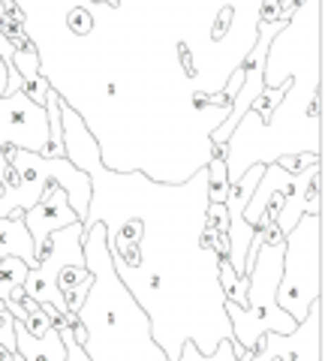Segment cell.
<instances>
[{"label": "cell", "instance_id": "6da1fadb", "mask_svg": "<svg viewBox=\"0 0 325 361\" xmlns=\"http://www.w3.org/2000/svg\"><path fill=\"white\" fill-rule=\"evenodd\" d=\"M313 214H301V220L286 232L283 238V271L277 283V307L286 310L298 325L307 322L313 304L319 301V259L305 265V256L313 244H319V220L313 223Z\"/></svg>", "mask_w": 325, "mask_h": 361}, {"label": "cell", "instance_id": "7a4b0ae2", "mask_svg": "<svg viewBox=\"0 0 325 361\" xmlns=\"http://www.w3.org/2000/svg\"><path fill=\"white\" fill-rule=\"evenodd\" d=\"M82 244H85V226L82 223H70L63 229H54L49 235V244H46V253L37 259V265L27 271L25 277V295L33 298L37 304H51L61 316H66V322L78 325V316L70 313L66 301L58 289V274L66 265H85L82 259Z\"/></svg>", "mask_w": 325, "mask_h": 361}, {"label": "cell", "instance_id": "3957f363", "mask_svg": "<svg viewBox=\"0 0 325 361\" xmlns=\"http://www.w3.org/2000/svg\"><path fill=\"white\" fill-rule=\"evenodd\" d=\"M49 145V115L46 106H37L21 90L0 97V148L37 151Z\"/></svg>", "mask_w": 325, "mask_h": 361}, {"label": "cell", "instance_id": "277c9868", "mask_svg": "<svg viewBox=\"0 0 325 361\" xmlns=\"http://www.w3.org/2000/svg\"><path fill=\"white\" fill-rule=\"evenodd\" d=\"M286 21H289V18H280V21H274V27H271V30H265L262 25H259V30H256V49H253L247 58H244V63H241L244 82H241V87H238V94H235V103H232V109H229V118H226V123H223V127H217L214 133H211V139H214L217 148H226V139L232 135V130L238 127L244 118H247L250 103L265 90L268 42L277 39V33L286 27Z\"/></svg>", "mask_w": 325, "mask_h": 361}, {"label": "cell", "instance_id": "5b68a950", "mask_svg": "<svg viewBox=\"0 0 325 361\" xmlns=\"http://www.w3.org/2000/svg\"><path fill=\"white\" fill-rule=\"evenodd\" d=\"M21 220H25L27 232H30L37 259L46 253L49 235L54 229H63V226H70V223H82L75 217V211L70 208V202H66V190L58 184V180H49L46 190H42V196H39V202L33 208H27Z\"/></svg>", "mask_w": 325, "mask_h": 361}, {"label": "cell", "instance_id": "8992f818", "mask_svg": "<svg viewBox=\"0 0 325 361\" xmlns=\"http://www.w3.org/2000/svg\"><path fill=\"white\" fill-rule=\"evenodd\" d=\"M13 334H16V349L25 361H66V346L61 341L58 329L46 331L42 337H33L25 325L13 316Z\"/></svg>", "mask_w": 325, "mask_h": 361}, {"label": "cell", "instance_id": "52a82bcc", "mask_svg": "<svg viewBox=\"0 0 325 361\" xmlns=\"http://www.w3.org/2000/svg\"><path fill=\"white\" fill-rule=\"evenodd\" d=\"M4 256H18L21 262H27L30 268L37 265V250H33V241H30L25 220L0 217V259Z\"/></svg>", "mask_w": 325, "mask_h": 361}, {"label": "cell", "instance_id": "ba28073f", "mask_svg": "<svg viewBox=\"0 0 325 361\" xmlns=\"http://www.w3.org/2000/svg\"><path fill=\"white\" fill-rule=\"evenodd\" d=\"M30 265L21 262L18 256H4L0 262V301H25V277H27Z\"/></svg>", "mask_w": 325, "mask_h": 361}, {"label": "cell", "instance_id": "9c48e42d", "mask_svg": "<svg viewBox=\"0 0 325 361\" xmlns=\"http://www.w3.org/2000/svg\"><path fill=\"white\" fill-rule=\"evenodd\" d=\"M226 190H229V166H226V154L211 157L208 166V202H226Z\"/></svg>", "mask_w": 325, "mask_h": 361}, {"label": "cell", "instance_id": "30bf717a", "mask_svg": "<svg viewBox=\"0 0 325 361\" xmlns=\"http://www.w3.org/2000/svg\"><path fill=\"white\" fill-rule=\"evenodd\" d=\"M49 90H51V85H49V78L42 75V73H37V75H27V78H21V94L25 97H30L37 106H46V97H49Z\"/></svg>", "mask_w": 325, "mask_h": 361}, {"label": "cell", "instance_id": "8fae6325", "mask_svg": "<svg viewBox=\"0 0 325 361\" xmlns=\"http://www.w3.org/2000/svg\"><path fill=\"white\" fill-rule=\"evenodd\" d=\"M66 25H70V30H73V33H78V37L91 33V27H94L91 9H87V6H73L70 13H66Z\"/></svg>", "mask_w": 325, "mask_h": 361}, {"label": "cell", "instance_id": "7c38bea8", "mask_svg": "<svg viewBox=\"0 0 325 361\" xmlns=\"http://www.w3.org/2000/svg\"><path fill=\"white\" fill-rule=\"evenodd\" d=\"M319 163V157H280L277 160V166L283 169V172H305V169H310V166H317Z\"/></svg>", "mask_w": 325, "mask_h": 361}, {"label": "cell", "instance_id": "4fadbf2b", "mask_svg": "<svg viewBox=\"0 0 325 361\" xmlns=\"http://www.w3.org/2000/svg\"><path fill=\"white\" fill-rule=\"evenodd\" d=\"M235 16V9L232 6H226L220 13V18H217V30H214V37H223V33H226V27H229V18Z\"/></svg>", "mask_w": 325, "mask_h": 361}, {"label": "cell", "instance_id": "5bb4252c", "mask_svg": "<svg viewBox=\"0 0 325 361\" xmlns=\"http://www.w3.org/2000/svg\"><path fill=\"white\" fill-rule=\"evenodd\" d=\"M6 82H9V66L4 61V54H0V97L6 94Z\"/></svg>", "mask_w": 325, "mask_h": 361}, {"label": "cell", "instance_id": "9a60e30c", "mask_svg": "<svg viewBox=\"0 0 325 361\" xmlns=\"http://www.w3.org/2000/svg\"><path fill=\"white\" fill-rule=\"evenodd\" d=\"M16 361H25V358H21V355H16Z\"/></svg>", "mask_w": 325, "mask_h": 361}, {"label": "cell", "instance_id": "2e32d148", "mask_svg": "<svg viewBox=\"0 0 325 361\" xmlns=\"http://www.w3.org/2000/svg\"><path fill=\"white\" fill-rule=\"evenodd\" d=\"M0 262H4V259H0Z\"/></svg>", "mask_w": 325, "mask_h": 361}]
</instances>
